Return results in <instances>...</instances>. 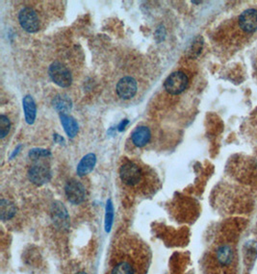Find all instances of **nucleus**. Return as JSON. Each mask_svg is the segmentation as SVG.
<instances>
[{"label": "nucleus", "mask_w": 257, "mask_h": 274, "mask_svg": "<svg viewBox=\"0 0 257 274\" xmlns=\"http://www.w3.org/2000/svg\"><path fill=\"white\" fill-rule=\"evenodd\" d=\"M19 20L20 26L28 33H35L40 28L37 13L30 7H25L20 10Z\"/></svg>", "instance_id": "4"}, {"label": "nucleus", "mask_w": 257, "mask_h": 274, "mask_svg": "<svg viewBox=\"0 0 257 274\" xmlns=\"http://www.w3.org/2000/svg\"><path fill=\"white\" fill-rule=\"evenodd\" d=\"M22 105L24 110L25 115V120L28 124H33L36 118V113H37V107L36 103L33 99V97L29 94L25 95L22 100Z\"/></svg>", "instance_id": "11"}, {"label": "nucleus", "mask_w": 257, "mask_h": 274, "mask_svg": "<svg viewBox=\"0 0 257 274\" xmlns=\"http://www.w3.org/2000/svg\"><path fill=\"white\" fill-rule=\"evenodd\" d=\"M65 193L68 200L71 203L78 205L84 202L87 196L85 187L76 180H70L65 187Z\"/></svg>", "instance_id": "5"}, {"label": "nucleus", "mask_w": 257, "mask_h": 274, "mask_svg": "<svg viewBox=\"0 0 257 274\" xmlns=\"http://www.w3.org/2000/svg\"><path fill=\"white\" fill-rule=\"evenodd\" d=\"M17 208L15 204L10 200L2 198L0 201V218L2 220L13 219L16 215Z\"/></svg>", "instance_id": "14"}, {"label": "nucleus", "mask_w": 257, "mask_h": 274, "mask_svg": "<svg viewBox=\"0 0 257 274\" xmlns=\"http://www.w3.org/2000/svg\"><path fill=\"white\" fill-rule=\"evenodd\" d=\"M188 86V77L182 72H175L172 73L167 79L164 83L166 91L170 94H179Z\"/></svg>", "instance_id": "3"}, {"label": "nucleus", "mask_w": 257, "mask_h": 274, "mask_svg": "<svg viewBox=\"0 0 257 274\" xmlns=\"http://www.w3.org/2000/svg\"><path fill=\"white\" fill-rule=\"evenodd\" d=\"M51 155V152L43 148H33L29 151V157L33 160H39L43 157H48Z\"/></svg>", "instance_id": "19"}, {"label": "nucleus", "mask_w": 257, "mask_h": 274, "mask_svg": "<svg viewBox=\"0 0 257 274\" xmlns=\"http://www.w3.org/2000/svg\"><path fill=\"white\" fill-rule=\"evenodd\" d=\"M150 138H151V133L149 128L147 126H139L136 128L131 135L133 144L138 147L147 146L148 142L150 141Z\"/></svg>", "instance_id": "10"}, {"label": "nucleus", "mask_w": 257, "mask_h": 274, "mask_svg": "<svg viewBox=\"0 0 257 274\" xmlns=\"http://www.w3.org/2000/svg\"><path fill=\"white\" fill-rule=\"evenodd\" d=\"M111 274H134V267L128 261H122L114 267Z\"/></svg>", "instance_id": "17"}, {"label": "nucleus", "mask_w": 257, "mask_h": 274, "mask_svg": "<svg viewBox=\"0 0 257 274\" xmlns=\"http://www.w3.org/2000/svg\"><path fill=\"white\" fill-rule=\"evenodd\" d=\"M51 219L59 230H68L70 228V216L67 208L60 201H55L50 209Z\"/></svg>", "instance_id": "2"}, {"label": "nucleus", "mask_w": 257, "mask_h": 274, "mask_svg": "<svg viewBox=\"0 0 257 274\" xmlns=\"http://www.w3.org/2000/svg\"><path fill=\"white\" fill-rule=\"evenodd\" d=\"M113 215H114V210H113V205L111 200L107 202V207H106V229L107 231L110 230L112 221H113Z\"/></svg>", "instance_id": "20"}, {"label": "nucleus", "mask_w": 257, "mask_h": 274, "mask_svg": "<svg viewBox=\"0 0 257 274\" xmlns=\"http://www.w3.org/2000/svg\"><path fill=\"white\" fill-rule=\"evenodd\" d=\"M120 176L125 184L128 186H135L139 184L142 179V171L137 164L128 162L121 166Z\"/></svg>", "instance_id": "7"}, {"label": "nucleus", "mask_w": 257, "mask_h": 274, "mask_svg": "<svg viewBox=\"0 0 257 274\" xmlns=\"http://www.w3.org/2000/svg\"><path fill=\"white\" fill-rule=\"evenodd\" d=\"M10 128H11V122L9 118L6 116L1 115L0 116V138L1 139L5 138L8 135V133L10 132Z\"/></svg>", "instance_id": "18"}, {"label": "nucleus", "mask_w": 257, "mask_h": 274, "mask_svg": "<svg viewBox=\"0 0 257 274\" xmlns=\"http://www.w3.org/2000/svg\"><path fill=\"white\" fill-rule=\"evenodd\" d=\"M60 119H61V123L64 127L65 132L67 133V135L72 139L74 138L77 135L78 130H79L78 123L75 120V118L67 114H60Z\"/></svg>", "instance_id": "13"}, {"label": "nucleus", "mask_w": 257, "mask_h": 274, "mask_svg": "<svg viewBox=\"0 0 257 274\" xmlns=\"http://www.w3.org/2000/svg\"><path fill=\"white\" fill-rule=\"evenodd\" d=\"M86 274V273H78V274Z\"/></svg>", "instance_id": "22"}, {"label": "nucleus", "mask_w": 257, "mask_h": 274, "mask_svg": "<svg viewBox=\"0 0 257 274\" xmlns=\"http://www.w3.org/2000/svg\"><path fill=\"white\" fill-rule=\"evenodd\" d=\"M217 258L218 261L220 262V264L226 266L228 264H230V262L232 261V250L229 246L227 245H223L220 246V248L217 251Z\"/></svg>", "instance_id": "16"}, {"label": "nucleus", "mask_w": 257, "mask_h": 274, "mask_svg": "<svg viewBox=\"0 0 257 274\" xmlns=\"http://www.w3.org/2000/svg\"><path fill=\"white\" fill-rule=\"evenodd\" d=\"M52 104L53 107L60 112V114H66L70 112L73 107L72 100L65 94H59L55 96L52 100Z\"/></svg>", "instance_id": "15"}, {"label": "nucleus", "mask_w": 257, "mask_h": 274, "mask_svg": "<svg viewBox=\"0 0 257 274\" xmlns=\"http://www.w3.org/2000/svg\"><path fill=\"white\" fill-rule=\"evenodd\" d=\"M96 163V156L93 153H89L82 158L77 165L76 171L79 176H85L89 174Z\"/></svg>", "instance_id": "12"}, {"label": "nucleus", "mask_w": 257, "mask_h": 274, "mask_svg": "<svg viewBox=\"0 0 257 274\" xmlns=\"http://www.w3.org/2000/svg\"><path fill=\"white\" fill-rule=\"evenodd\" d=\"M128 123V119H125V120H123L122 122H121V124L119 125V131H123L125 127L127 126V124Z\"/></svg>", "instance_id": "21"}, {"label": "nucleus", "mask_w": 257, "mask_h": 274, "mask_svg": "<svg viewBox=\"0 0 257 274\" xmlns=\"http://www.w3.org/2000/svg\"><path fill=\"white\" fill-rule=\"evenodd\" d=\"M239 25L241 29L247 33L257 31V11L256 9H248L239 17Z\"/></svg>", "instance_id": "9"}, {"label": "nucleus", "mask_w": 257, "mask_h": 274, "mask_svg": "<svg viewBox=\"0 0 257 274\" xmlns=\"http://www.w3.org/2000/svg\"><path fill=\"white\" fill-rule=\"evenodd\" d=\"M51 80L62 88H67L72 85L73 77L71 72L60 62H54L50 65L48 70Z\"/></svg>", "instance_id": "1"}, {"label": "nucleus", "mask_w": 257, "mask_h": 274, "mask_svg": "<svg viewBox=\"0 0 257 274\" xmlns=\"http://www.w3.org/2000/svg\"><path fill=\"white\" fill-rule=\"evenodd\" d=\"M117 93L118 95L125 100L132 98L138 90L137 81L132 77H124L117 84Z\"/></svg>", "instance_id": "8"}, {"label": "nucleus", "mask_w": 257, "mask_h": 274, "mask_svg": "<svg viewBox=\"0 0 257 274\" xmlns=\"http://www.w3.org/2000/svg\"><path fill=\"white\" fill-rule=\"evenodd\" d=\"M29 180L37 186L44 185L49 182L51 178V170L48 165L43 163L33 164L28 171Z\"/></svg>", "instance_id": "6"}]
</instances>
